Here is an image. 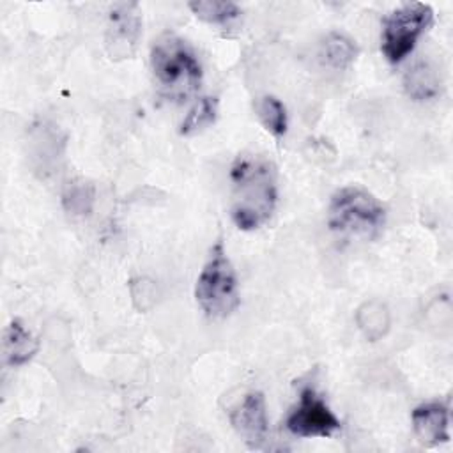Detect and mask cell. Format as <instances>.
Segmentation results:
<instances>
[{
    "label": "cell",
    "mask_w": 453,
    "mask_h": 453,
    "mask_svg": "<svg viewBox=\"0 0 453 453\" xmlns=\"http://www.w3.org/2000/svg\"><path fill=\"white\" fill-rule=\"evenodd\" d=\"M218 115V99L216 97H200L193 108L188 111L180 124V134L189 136L203 131L211 124H214Z\"/></svg>",
    "instance_id": "obj_16"
},
{
    "label": "cell",
    "mask_w": 453,
    "mask_h": 453,
    "mask_svg": "<svg viewBox=\"0 0 453 453\" xmlns=\"http://www.w3.org/2000/svg\"><path fill=\"white\" fill-rule=\"evenodd\" d=\"M232 219L239 230H257L269 221L278 200V172L260 154H242L230 168Z\"/></svg>",
    "instance_id": "obj_1"
},
{
    "label": "cell",
    "mask_w": 453,
    "mask_h": 453,
    "mask_svg": "<svg viewBox=\"0 0 453 453\" xmlns=\"http://www.w3.org/2000/svg\"><path fill=\"white\" fill-rule=\"evenodd\" d=\"M403 88L414 101L434 99L441 90V80L437 71L425 60L416 62L403 78Z\"/></svg>",
    "instance_id": "obj_11"
},
{
    "label": "cell",
    "mask_w": 453,
    "mask_h": 453,
    "mask_svg": "<svg viewBox=\"0 0 453 453\" xmlns=\"http://www.w3.org/2000/svg\"><path fill=\"white\" fill-rule=\"evenodd\" d=\"M320 57L324 64L333 69H347L357 57L356 42L345 34L331 32L320 44Z\"/></svg>",
    "instance_id": "obj_12"
},
{
    "label": "cell",
    "mask_w": 453,
    "mask_h": 453,
    "mask_svg": "<svg viewBox=\"0 0 453 453\" xmlns=\"http://www.w3.org/2000/svg\"><path fill=\"white\" fill-rule=\"evenodd\" d=\"M285 425L297 437H331L340 430V419L311 386L301 389Z\"/></svg>",
    "instance_id": "obj_6"
},
{
    "label": "cell",
    "mask_w": 453,
    "mask_h": 453,
    "mask_svg": "<svg viewBox=\"0 0 453 453\" xmlns=\"http://www.w3.org/2000/svg\"><path fill=\"white\" fill-rule=\"evenodd\" d=\"M142 35V16L136 2H119L110 9L106 25V51L120 60L134 53Z\"/></svg>",
    "instance_id": "obj_7"
},
{
    "label": "cell",
    "mask_w": 453,
    "mask_h": 453,
    "mask_svg": "<svg viewBox=\"0 0 453 453\" xmlns=\"http://www.w3.org/2000/svg\"><path fill=\"white\" fill-rule=\"evenodd\" d=\"M434 23V11L428 4H403L384 19L380 50L388 62H402L416 46L418 39Z\"/></svg>",
    "instance_id": "obj_5"
},
{
    "label": "cell",
    "mask_w": 453,
    "mask_h": 453,
    "mask_svg": "<svg viewBox=\"0 0 453 453\" xmlns=\"http://www.w3.org/2000/svg\"><path fill=\"white\" fill-rule=\"evenodd\" d=\"M356 322L363 331V334L370 342H375L382 338L389 329V311L386 304H382L380 301L370 299L357 308Z\"/></svg>",
    "instance_id": "obj_13"
},
{
    "label": "cell",
    "mask_w": 453,
    "mask_h": 453,
    "mask_svg": "<svg viewBox=\"0 0 453 453\" xmlns=\"http://www.w3.org/2000/svg\"><path fill=\"white\" fill-rule=\"evenodd\" d=\"M412 426L426 446H437L449 439V407L442 402H428L412 411Z\"/></svg>",
    "instance_id": "obj_9"
},
{
    "label": "cell",
    "mask_w": 453,
    "mask_h": 453,
    "mask_svg": "<svg viewBox=\"0 0 453 453\" xmlns=\"http://www.w3.org/2000/svg\"><path fill=\"white\" fill-rule=\"evenodd\" d=\"M386 223V207L365 188H340L327 207L329 228L343 239H375Z\"/></svg>",
    "instance_id": "obj_3"
},
{
    "label": "cell",
    "mask_w": 453,
    "mask_h": 453,
    "mask_svg": "<svg viewBox=\"0 0 453 453\" xmlns=\"http://www.w3.org/2000/svg\"><path fill=\"white\" fill-rule=\"evenodd\" d=\"M188 7L193 11V14L198 19H202L209 25H221V27L234 23L242 14L237 4L226 2V0H223V2L221 0H195V2H189Z\"/></svg>",
    "instance_id": "obj_14"
},
{
    "label": "cell",
    "mask_w": 453,
    "mask_h": 453,
    "mask_svg": "<svg viewBox=\"0 0 453 453\" xmlns=\"http://www.w3.org/2000/svg\"><path fill=\"white\" fill-rule=\"evenodd\" d=\"M195 297L212 319L228 317L241 303L237 274L221 242H216L211 250V257L196 280Z\"/></svg>",
    "instance_id": "obj_4"
},
{
    "label": "cell",
    "mask_w": 453,
    "mask_h": 453,
    "mask_svg": "<svg viewBox=\"0 0 453 453\" xmlns=\"http://www.w3.org/2000/svg\"><path fill=\"white\" fill-rule=\"evenodd\" d=\"M230 423L241 439L251 449L262 448L269 434V421L265 412V398L260 391H251L232 409Z\"/></svg>",
    "instance_id": "obj_8"
},
{
    "label": "cell",
    "mask_w": 453,
    "mask_h": 453,
    "mask_svg": "<svg viewBox=\"0 0 453 453\" xmlns=\"http://www.w3.org/2000/svg\"><path fill=\"white\" fill-rule=\"evenodd\" d=\"M150 67L161 92L175 101L193 96L202 83V65L193 48L175 34H163L150 50Z\"/></svg>",
    "instance_id": "obj_2"
},
{
    "label": "cell",
    "mask_w": 453,
    "mask_h": 453,
    "mask_svg": "<svg viewBox=\"0 0 453 453\" xmlns=\"http://www.w3.org/2000/svg\"><path fill=\"white\" fill-rule=\"evenodd\" d=\"M64 207L71 214L85 216L90 212L94 203V188L85 180H73L64 191Z\"/></svg>",
    "instance_id": "obj_17"
},
{
    "label": "cell",
    "mask_w": 453,
    "mask_h": 453,
    "mask_svg": "<svg viewBox=\"0 0 453 453\" xmlns=\"http://www.w3.org/2000/svg\"><path fill=\"white\" fill-rule=\"evenodd\" d=\"M255 111L260 124L271 133L274 138H281L287 133V110L285 104L274 96H262L255 103Z\"/></svg>",
    "instance_id": "obj_15"
},
{
    "label": "cell",
    "mask_w": 453,
    "mask_h": 453,
    "mask_svg": "<svg viewBox=\"0 0 453 453\" xmlns=\"http://www.w3.org/2000/svg\"><path fill=\"white\" fill-rule=\"evenodd\" d=\"M39 350L37 340L23 327L19 320H11L4 329L2 354L4 363L9 366H19L30 361Z\"/></svg>",
    "instance_id": "obj_10"
}]
</instances>
